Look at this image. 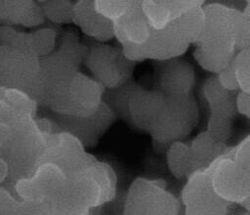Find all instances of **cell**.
Returning <instances> with one entry per match:
<instances>
[{
	"label": "cell",
	"mask_w": 250,
	"mask_h": 215,
	"mask_svg": "<svg viewBox=\"0 0 250 215\" xmlns=\"http://www.w3.org/2000/svg\"><path fill=\"white\" fill-rule=\"evenodd\" d=\"M120 47L124 56L137 64L146 60L161 63L181 58L189 45L182 41L169 26H166L162 29L152 28L149 37L142 45L124 44Z\"/></svg>",
	"instance_id": "cell-13"
},
{
	"label": "cell",
	"mask_w": 250,
	"mask_h": 215,
	"mask_svg": "<svg viewBox=\"0 0 250 215\" xmlns=\"http://www.w3.org/2000/svg\"><path fill=\"white\" fill-rule=\"evenodd\" d=\"M90 215H95V214H94V213H93V212H92V211H91V213H90Z\"/></svg>",
	"instance_id": "cell-36"
},
{
	"label": "cell",
	"mask_w": 250,
	"mask_h": 215,
	"mask_svg": "<svg viewBox=\"0 0 250 215\" xmlns=\"http://www.w3.org/2000/svg\"><path fill=\"white\" fill-rule=\"evenodd\" d=\"M164 103L165 98L160 93L139 84L128 103V124L149 134L160 116Z\"/></svg>",
	"instance_id": "cell-16"
},
{
	"label": "cell",
	"mask_w": 250,
	"mask_h": 215,
	"mask_svg": "<svg viewBox=\"0 0 250 215\" xmlns=\"http://www.w3.org/2000/svg\"><path fill=\"white\" fill-rule=\"evenodd\" d=\"M181 205L164 180L139 177L128 189L123 215H178Z\"/></svg>",
	"instance_id": "cell-7"
},
{
	"label": "cell",
	"mask_w": 250,
	"mask_h": 215,
	"mask_svg": "<svg viewBox=\"0 0 250 215\" xmlns=\"http://www.w3.org/2000/svg\"><path fill=\"white\" fill-rule=\"evenodd\" d=\"M0 22L34 27L45 22L38 1H0Z\"/></svg>",
	"instance_id": "cell-19"
},
{
	"label": "cell",
	"mask_w": 250,
	"mask_h": 215,
	"mask_svg": "<svg viewBox=\"0 0 250 215\" xmlns=\"http://www.w3.org/2000/svg\"><path fill=\"white\" fill-rule=\"evenodd\" d=\"M72 24H75L81 32L90 40L107 43L114 38L113 22L99 14L94 1H75L73 7Z\"/></svg>",
	"instance_id": "cell-17"
},
{
	"label": "cell",
	"mask_w": 250,
	"mask_h": 215,
	"mask_svg": "<svg viewBox=\"0 0 250 215\" xmlns=\"http://www.w3.org/2000/svg\"><path fill=\"white\" fill-rule=\"evenodd\" d=\"M65 176L54 164H40L34 173L15 183V191L21 200L45 202L50 205L58 203L63 195Z\"/></svg>",
	"instance_id": "cell-11"
},
{
	"label": "cell",
	"mask_w": 250,
	"mask_h": 215,
	"mask_svg": "<svg viewBox=\"0 0 250 215\" xmlns=\"http://www.w3.org/2000/svg\"><path fill=\"white\" fill-rule=\"evenodd\" d=\"M30 50L38 58L48 56L57 48L58 31L51 26L42 27L27 33Z\"/></svg>",
	"instance_id": "cell-26"
},
{
	"label": "cell",
	"mask_w": 250,
	"mask_h": 215,
	"mask_svg": "<svg viewBox=\"0 0 250 215\" xmlns=\"http://www.w3.org/2000/svg\"><path fill=\"white\" fill-rule=\"evenodd\" d=\"M9 176V168L6 161L0 157V184Z\"/></svg>",
	"instance_id": "cell-33"
},
{
	"label": "cell",
	"mask_w": 250,
	"mask_h": 215,
	"mask_svg": "<svg viewBox=\"0 0 250 215\" xmlns=\"http://www.w3.org/2000/svg\"><path fill=\"white\" fill-rule=\"evenodd\" d=\"M138 85V83L130 80L120 87L104 91L103 102L111 109L116 119L119 118L126 123L129 122L128 103Z\"/></svg>",
	"instance_id": "cell-24"
},
{
	"label": "cell",
	"mask_w": 250,
	"mask_h": 215,
	"mask_svg": "<svg viewBox=\"0 0 250 215\" xmlns=\"http://www.w3.org/2000/svg\"><path fill=\"white\" fill-rule=\"evenodd\" d=\"M215 77L217 78L218 82L220 83V85L225 88L226 90L231 91V92H238L239 88H238V84L231 66V63L230 64L226 67L225 69H223L222 71H220L219 73H217L215 75Z\"/></svg>",
	"instance_id": "cell-31"
},
{
	"label": "cell",
	"mask_w": 250,
	"mask_h": 215,
	"mask_svg": "<svg viewBox=\"0 0 250 215\" xmlns=\"http://www.w3.org/2000/svg\"><path fill=\"white\" fill-rule=\"evenodd\" d=\"M242 9L204 3V27L193 51L194 60L203 69L217 74L230 64L238 52Z\"/></svg>",
	"instance_id": "cell-1"
},
{
	"label": "cell",
	"mask_w": 250,
	"mask_h": 215,
	"mask_svg": "<svg viewBox=\"0 0 250 215\" xmlns=\"http://www.w3.org/2000/svg\"><path fill=\"white\" fill-rule=\"evenodd\" d=\"M215 193L229 204L250 209V141L249 135L237 146L216 159L209 167Z\"/></svg>",
	"instance_id": "cell-3"
},
{
	"label": "cell",
	"mask_w": 250,
	"mask_h": 215,
	"mask_svg": "<svg viewBox=\"0 0 250 215\" xmlns=\"http://www.w3.org/2000/svg\"><path fill=\"white\" fill-rule=\"evenodd\" d=\"M86 43L88 52L83 64L104 90L120 87L132 80L137 64L124 56L121 47L93 40Z\"/></svg>",
	"instance_id": "cell-6"
},
{
	"label": "cell",
	"mask_w": 250,
	"mask_h": 215,
	"mask_svg": "<svg viewBox=\"0 0 250 215\" xmlns=\"http://www.w3.org/2000/svg\"><path fill=\"white\" fill-rule=\"evenodd\" d=\"M178 215H186V214H185V212H184V208H183V206H182V205H181V208H180V210H179Z\"/></svg>",
	"instance_id": "cell-34"
},
{
	"label": "cell",
	"mask_w": 250,
	"mask_h": 215,
	"mask_svg": "<svg viewBox=\"0 0 250 215\" xmlns=\"http://www.w3.org/2000/svg\"><path fill=\"white\" fill-rule=\"evenodd\" d=\"M204 3V1H201L167 25L188 45H194L203 31L205 22L203 11Z\"/></svg>",
	"instance_id": "cell-23"
},
{
	"label": "cell",
	"mask_w": 250,
	"mask_h": 215,
	"mask_svg": "<svg viewBox=\"0 0 250 215\" xmlns=\"http://www.w3.org/2000/svg\"><path fill=\"white\" fill-rule=\"evenodd\" d=\"M239 91L250 93V49L239 51L231 61Z\"/></svg>",
	"instance_id": "cell-28"
},
{
	"label": "cell",
	"mask_w": 250,
	"mask_h": 215,
	"mask_svg": "<svg viewBox=\"0 0 250 215\" xmlns=\"http://www.w3.org/2000/svg\"><path fill=\"white\" fill-rule=\"evenodd\" d=\"M92 210L73 205L64 200H60L53 205L51 215H90Z\"/></svg>",
	"instance_id": "cell-30"
},
{
	"label": "cell",
	"mask_w": 250,
	"mask_h": 215,
	"mask_svg": "<svg viewBox=\"0 0 250 215\" xmlns=\"http://www.w3.org/2000/svg\"><path fill=\"white\" fill-rule=\"evenodd\" d=\"M236 93L223 88L215 76L206 79L202 86V95L209 107V116L234 120L237 115Z\"/></svg>",
	"instance_id": "cell-22"
},
{
	"label": "cell",
	"mask_w": 250,
	"mask_h": 215,
	"mask_svg": "<svg viewBox=\"0 0 250 215\" xmlns=\"http://www.w3.org/2000/svg\"><path fill=\"white\" fill-rule=\"evenodd\" d=\"M165 155L168 169L175 178L182 179L188 176L190 151L188 143L175 142L171 144L168 147Z\"/></svg>",
	"instance_id": "cell-25"
},
{
	"label": "cell",
	"mask_w": 250,
	"mask_h": 215,
	"mask_svg": "<svg viewBox=\"0 0 250 215\" xmlns=\"http://www.w3.org/2000/svg\"><path fill=\"white\" fill-rule=\"evenodd\" d=\"M75 1H38L44 18L54 24H71Z\"/></svg>",
	"instance_id": "cell-27"
},
{
	"label": "cell",
	"mask_w": 250,
	"mask_h": 215,
	"mask_svg": "<svg viewBox=\"0 0 250 215\" xmlns=\"http://www.w3.org/2000/svg\"><path fill=\"white\" fill-rule=\"evenodd\" d=\"M117 177L110 164L96 160L66 178L61 200L92 210L111 201L116 194Z\"/></svg>",
	"instance_id": "cell-4"
},
{
	"label": "cell",
	"mask_w": 250,
	"mask_h": 215,
	"mask_svg": "<svg viewBox=\"0 0 250 215\" xmlns=\"http://www.w3.org/2000/svg\"><path fill=\"white\" fill-rule=\"evenodd\" d=\"M151 26L142 9L141 1H134L131 9L113 22V35L118 43L142 45L149 37Z\"/></svg>",
	"instance_id": "cell-18"
},
{
	"label": "cell",
	"mask_w": 250,
	"mask_h": 215,
	"mask_svg": "<svg viewBox=\"0 0 250 215\" xmlns=\"http://www.w3.org/2000/svg\"><path fill=\"white\" fill-rule=\"evenodd\" d=\"M199 120L197 102L193 95L165 98L163 109L149 133L152 148L158 154L165 153L175 142H185Z\"/></svg>",
	"instance_id": "cell-5"
},
{
	"label": "cell",
	"mask_w": 250,
	"mask_h": 215,
	"mask_svg": "<svg viewBox=\"0 0 250 215\" xmlns=\"http://www.w3.org/2000/svg\"><path fill=\"white\" fill-rule=\"evenodd\" d=\"M0 82L17 89L38 104L40 98L39 58L30 50L0 45Z\"/></svg>",
	"instance_id": "cell-8"
},
{
	"label": "cell",
	"mask_w": 250,
	"mask_h": 215,
	"mask_svg": "<svg viewBox=\"0 0 250 215\" xmlns=\"http://www.w3.org/2000/svg\"><path fill=\"white\" fill-rule=\"evenodd\" d=\"M180 201L186 215H229L230 204L215 193L208 168L188 177Z\"/></svg>",
	"instance_id": "cell-10"
},
{
	"label": "cell",
	"mask_w": 250,
	"mask_h": 215,
	"mask_svg": "<svg viewBox=\"0 0 250 215\" xmlns=\"http://www.w3.org/2000/svg\"><path fill=\"white\" fill-rule=\"evenodd\" d=\"M201 1H141L142 9L153 29H162Z\"/></svg>",
	"instance_id": "cell-21"
},
{
	"label": "cell",
	"mask_w": 250,
	"mask_h": 215,
	"mask_svg": "<svg viewBox=\"0 0 250 215\" xmlns=\"http://www.w3.org/2000/svg\"><path fill=\"white\" fill-rule=\"evenodd\" d=\"M88 45L74 29L62 32L60 46L39 58L40 98L38 104L54 110L65 95L86 58Z\"/></svg>",
	"instance_id": "cell-2"
},
{
	"label": "cell",
	"mask_w": 250,
	"mask_h": 215,
	"mask_svg": "<svg viewBox=\"0 0 250 215\" xmlns=\"http://www.w3.org/2000/svg\"><path fill=\"white\" fill-rule=\"evenodd\" d=\"M49 118L53 120L59 132L70 134L81 143L85 150L96 147L116 120L114 113L104 102L89 116L78 117L52 111V116Z\"/></svg>",
	"instance_id": "cell-9"
},
{
	"label": "cell",
	"mask_w": 250,
	"mask_h": 215,
	"mask_svg": "<svg viewBox=\"0 0 250 215\" xmlns=\"http://www.w3.org/2000/svg\"><path fill=\"white\" fill-rule=\"evenodd\" d=\"M188 145L190 151L188 176L195 172L207 169L216 159L226 153L229 149L227 144L214 141L206 131L196 135Z\"/></svg>",
	"instance_id": "cell-20"
},
{
	"label": "cell",
	"mask_w": 250,
	"mask_h": 215,
	"mask_svg": "<svg viewBox=\"0 0 250 215\" xmlns=\"http://www.w3.org/2000/svg\"><path fill=\"white\" fill-rule=\"evenodd\" d=\"M236 215H250V213H249V211H243V212L237 213Z\"/></svg>",
	"instance_id": "cell-35"
},
{
	"label": "cell",
	"mask_w": 250,
	"mask_h": 215,
	"mask_svg": "<svg viewBox=\"0 0 250 215\" xmlns=\"http://www.w3.org/2000/svg\"><path fill=\"white\" fill-rule=\"evenodd\" d=\"M96 160L97 158L87 152L76 138L60 131L47 137L40 164L51 163L56 165L62 170L66 179Z\"/></svg>",
	"instance_id": "cell-12"
},
{
	"label": "cell",
	"mask_w": 250,
	"mask_h": 215,
	"mask_svg": "<svg viewBox=\"0 0 250 215\" xmlns=\"http://www.w3.org/2000/svg\"><path fill=\"white\" fill-rule=\"evenodd\" d=\"M235 109L237 114L250 117V93L238 91L235 96Z\"/></svg>",
	"instance_id": "cell-32"
},
{
	"label": "cell",
	"mask_w": 250,
	"mask_h": 215,
	"mask_svg": "<svg viewBox=\"0 0 250 215\" xmlns=\"http://www.w3.org/2000/svg\"><path fill=\"white\" fill-rule=\"evenodd\" d=\"M153 90L164 98H181L192 95L195 84L193 65L187 60L176 58L158 63Z\"/></svg>",
	"instance_id": "cell-15"
},
{
	"label": "cell",
	"mask_w": 250,
	"mask_h": 215,
	"mask_svg": "<svg viewBox=\"0 0 250 215\" xmlns=\"http://www.w3.org/2000/svg\"><path fill=\"white\" fill-rule=\"evenodd\" d=\"M104 91V88L90 75L79 71L62 100L51 111L78 117L89 116L100 108Z\"/></svg>",
	"instance_id": "cell-14"
},
{
	"label": "cell",
	"mask_w": 250,
	"mask_h": 215,
	"mask_svg": "<svg viewBox=\"0 0 250 215\" xmlns=\"http://www.w3.org/2000/svg\"><path fill=\"white\" fill-rule=\"evenodd\" d=\"M134 1H94L96 11L107 20L114 22L124 16L133 6Z\"/></svg>",
	"instance_id": "cell-29"
}]
</instances>
